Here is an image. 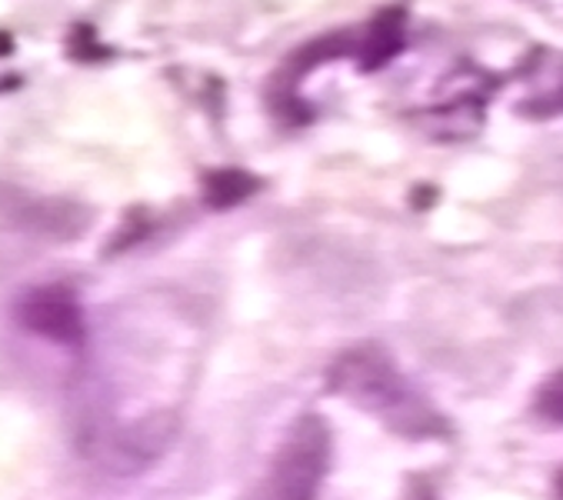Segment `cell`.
I'll return each instance as SVG.
<instances>
[{
  "instance_id": "cell-1",
  "label": "cell",
  "mask_w": 563,
  "mask_h": 500,
  "mask_svg": "<svg viewBox=\"0 0 563 500\" xmlns=\"http://www.w3.org/2000/svg\"><path fill=\"white\" fill-rule=\"evenodd\" d=\"M330 388L404 437H433L443 431L440 414L407 384L394 357L377 344H364L336 357L330 363Z\"/></svg>"
},
{
  "instance_id": "cell-2",
  "label": "cell",
  "mask_w": 563,
  "mask_h": 500,
  "mask_svg": "<svg viewBox=\"0 0 563 500\" xmlns=\"http://www.w3.org/2000/svg\"><path fill=\"white\" fill-rule=\"evenodd\" d=\"M330 444L320 417H300L244 500H313L330 470Z\"/></svg>"
},
{
  "instance_id": "cell-3",
  "label": "cell",
  "mask_w": 563,
  "mask_h": 500,
  "mask_svg": "<svg viewBox=\"0 0 563 500\" xmlns=\"http://www.w3.org/2000/svg\"><path fill=\"white\" fill-rule=\"evenodd\" d=\"M177 431H180V417L170 407H164V411H151L144 417H134L131 424L93 427L90 437L84 441V447L93 454V460L103 470L134 477V474L154 467L167 454Z\"/></svg>"
},
{
  "instance_id": "cell-4",
  "label": "cell",
  "mask_w": 563,
  "mask_h": 500,
  "mask_svg": "<svg viewBox=\"0 0 563 500\" xmlns=\"http://www.w3.org/2000/svg\"><path fill=\"white\" fill-rule=\"evenodd\" d=\"M18 320L34 337L60 347H80L87 340V320L77 297L60 284H44L18 301Z\"/></svg>"
},
{
  "instance_id": "cell-5",
  "label": "cell",
  "mask_w": 563,
  "mask_h": 500,
  "mask_svg": "<svg viewBox=\"0 0 563 500\" xmlns=\"http://www.w3.org/2000/svg\"><path fill=\"white\" fill-rule=\"evenodd\" d=\"M404 47V11H387L374 21L367 41L361 44V67L377 70L394 61Z\"/></svg>"
},
{
  "instance_id": "cell-6",
  "label": "cell",
  "mask_w": 563,
  "mask_h": 500,
  "mask_svg": "<svg viewBox=\"0 0 563 500\" xmlns=\"http://www.w3.org/2000/svg\"><path fill=\"white\" fill-rule=\"evenodd\" d=\"M254 191H257V181H254L247 171H238V167L210 171V174L203 177V200H207L213 210L238 207V204H244Z\"/></svg>"
},
{
  "instance_id": "cell-7",
  "label": "cell",
  "mask_w": 563,
  "mask_h": 500,
  "mask_svg": "<svg viewBox=\"0 0 563 500\" xmlns=\"http://www.w3.org/2000/svg\"><path fill=\"white\" fill-rule=\"evenodd\" d=\"M537 414L553 421V424H563V370H556L553 378L540 388L537 394Z\"/></svg>"
},
{
  "instance_id": "cell-8",
  "label": "cell",
  "mask_w": 563,
  "mask_h": 500,
  "mask_svg": "<svg viewBox=\"0 0 563 500\" xmlns=\"http://www.w3.org/2000/svg\"><path fill=\"white\" fill-rule=\"evenodd\" d=\"M530 113H537V117L563 113V87H560V90H553L550 97H540V107H537V110H530Z\"/></svg>"
},
{
  "instance_id": "cell-9",
  "label": "cell",
  "mask_w": 563,
  "mask_h": 500,
  "mask_svg": "<svg viewBox=\"0 0 563 500\" xmlns=\"http://www.w3.org/2000/svg\"><path fill=\"white\" fill-rule=\"evenodd\" d=\"M556 493H560V497H563V474H560V477H556Z\"/></svg>"
}]
</instances>
